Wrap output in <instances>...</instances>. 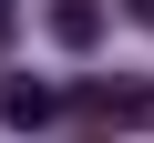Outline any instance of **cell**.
I'll use <instances>...</instances> for the list:
<instances>
[{
    "label": "cell",
    "instance_id": "cell-1",
    "mask_svg": "<svg viewBox=\"0 0 154 143\" xmlns=\"http://www.w3.org/2000/svg\"><path fill=\"white\" fill-rule=\"evenodd\" d=\"M72 112H93V123H154V82H82Z\"/></svg>",
    "mask_w": 154,
    "mask_h": 143
},
{
    "label": "cell",
    "instance_id": "cell-2",
    "mask_svg": "<svg viewBox=\"0 0 154 143\" xmlns=\"http://www.w3.org/2000/svg\"><path fill=\"white\" fill-rule=\"evenodd\" d=\"M51 41L62 51H93L103 41V0H51Z\"/></svg>",
    "mask_w": 154,
    "mask_h": 143
},
{
    "label": "cell",
    "instance_id": "cell-3",
    "mask_svg": "<svg viewBox=\"0 0 154 143\" xmlns=\"http://www.w3.org/2000/svg\"><path fill=\"white\" fill-rule=\"evenodd\" d=\"M0 112H11V123H51L62 92H51V82H0Z\"/></svg>",
    "mask_w": 154,
    "mask_h": 143
},
{
    "label": "cell",
    "instance_id": "cell-4",
    "mask_svg": "<svg viewBox=\"0 0 154 143\" xmlns=\"http://www.w3.org/2000/svg\"><path fill=\"white\" fill-rule=\"evenodd\" d=\"M11 31H21V0H0V51H11Z\"/></svg>",
    "mask_w": 154,
    "mask_h": 143
},
{
    "label": "cell",
    "instance_id": "cell-5",
    "mask_svg": "<svg viewBox=\"0 0 154 143\" xmlns=\"http://www.w3.org/2000/svg\"><path fill=\"white\" fill-rule=\"evenodd\" d=\"M123 10H134V21H154V0H123Z\"/></svg>",
    "mask_w": 154,
    "mask_h": 143
}]
</instances>
